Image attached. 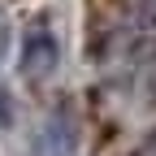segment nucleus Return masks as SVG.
Wrapping results in <instances>:
<instances>
[{"label":"nucleus","mask_w":156,"mask_h":156,"mask_svg":"<svg viewBox=\"0 0 156 156\" xmlns=\"http://www.w3.org/2000/svg\"><path fill=\"white\" fill-rule=\"evenodd\" d=\"M61 65V44H56V30L48 17H35L22 35V74L30 83H44V78L56 74Z\"/></svg>","instance_id":"nucleus-1"},{"label":"nucleus","mask_w":156,"mask_h":156,"mask_svg":"<svg viewBox=\"0 0 156 156\" xmlns=\"http://www.w3.org/2000/svg\"><path fill=\"white\" fill-rule=\"evenodd\" d=\"M39 156H78V122H74V108L69 104H56L44 117Z\"/></svg>","instance_id":"nucleus-2"},{"label":"nucleus","mask_w":156,"mask_h":156,"mask_svg":"<svg viewBox=\"0 0 156 156\" xmlns=\"http://www.w3.org/2000/svg\"><path fill=\"white\" fill-rule=\"evenodd\" d=\"M130 156H156V134H147V139H143L139 147H134Z\"/></svg>","instance_id":"nucleus-3"}]
</instances>
